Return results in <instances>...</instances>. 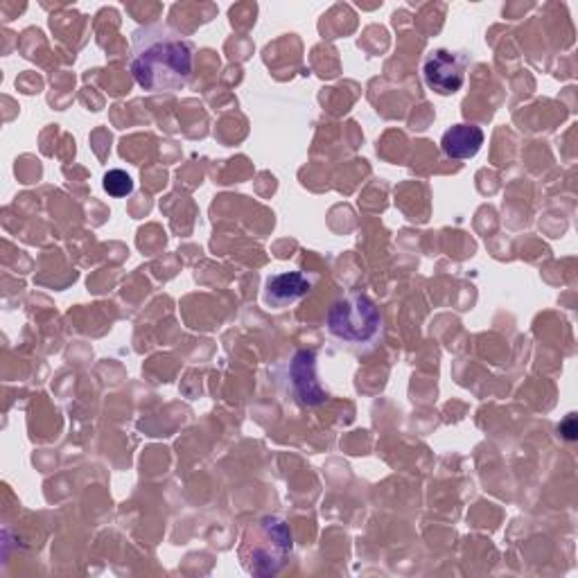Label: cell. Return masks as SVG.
<instances>
[{"mask_svg":"<svg viewBox=\"0 0 578 578\" xmlns=\"http://www.w3.org/2000/svg\"><path fill=\"white\" fill-rule=\"evenodd\" d=\"M195 45L166 25H147L132 36V73L136 84L151 93H177L188 86Z\"/></svg>","mask_w":578,"mask_h":578,"instance_id":"6da1fadb","label":"cell"},{"mask_svg":"<svg viewBox=\"0 0 578 578\" xmlns=\"http://www.w3.org/2000/svg\"><path fill=\"white\" fill-rule=\"evenodd\" d=\"M102 186H104V190H107L112 197H127V195H132V190H134L132 177H129L127 172H123V170H112V172L104 175Z\"/></svg>","mask_w":578,"mask_h":578,"instance_id":"ba28073f","label":"cell"},{"mask_svg":"<svg viewBox=\"0 0 578 578\" xmlns=\"http://www.w3.org/2000/svg\"><path fill=\"white\" fill-rule=\"evenodd\" d=\"M294 540L287 524L279 517H265L246 529L240 547V560L253 576L279 574L292 556Z\"/></svg>","mask_w":578,"mask_h":578,"instance_id":"7a4b0ae2","label":"cell"},{"mask_svg":"<svg viewBox=\"0 0 578 578\" xmlns=\"http://www.w3.org/2000/svg\"><path fill=\"white\" fill-rule=\"evenodd\" d=\"M467 57L452 50H434L425 60L423 77L425 84L439 95H454L465 82Z\"/></svg>","mask_w":578,"mask_h":578,"instance_id":"277c9868","label":"cell"},{"mask_svg":"<svg viewBox=\"0 0 578 578\" xmlns=\"http://www.w3.org/2000/svg\"><path fill=\"white\" fill-rule=\"evenodd\" d=\"M484 145V132L477 125H454L441 138V149L448 159H472Z\"/></svg>","mask_w":578,"mask_h":578,"instance_id":"52a82bcc","label":"cell"},{"mask_svg":"<svg viewBox=\"0 0 578 578\" xmlns=\"http://www.w3.org/2000/svg\"><path fill=\"white\" fill-rule=\"evenodd\" d=\"M328 333L339 341L361 346L374 341L382 330L378 305L361 292H350L328 312Z\"/></svg>","mask_w":578,"mask_h":578,"instance_id":"3957f363","label":"cell"},{"mask_svg":"<svg viewBox=\"0 0 578 578\" xmlns=\"http://www.w3.org/2000/svg\"><path fill=\"white\" fill-rule=\"evenodd\" d=\"M290 380L296 398L305 407H319L328 400L326 391L317 380V353L314 350H301L294 355L290 364Z\"/></svg>","mask_w":578,"mask_h":578,"instance_id":"5b68a950","label":"cell"},{"mask_svg":"<svg viewBox=\"0 0 578 578\" xmlns=\"http://www.w3.org/2000/svg\"><path fill=\"white\" fill-rule=\"evenodd\" d=\"M312 283L314 279H309L307 274L303 272H283V274H276L267 281V287H265V303L270 307H276V309H283L296 301H301L303 296L309 294L312 290Z\"/></svg>","mask_w":578,"mask_h":578,"instance_id":"8992f818","label":"cell"}]
</instances>
